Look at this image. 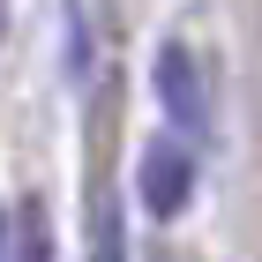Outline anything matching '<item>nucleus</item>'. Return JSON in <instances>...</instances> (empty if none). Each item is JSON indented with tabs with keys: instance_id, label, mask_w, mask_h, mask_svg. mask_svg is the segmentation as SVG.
<instances>
[{
	"instance_id": "1",
	"label": "nucleus",
	"mask_w": 262,
	"mask_h": 262,
	"mask_svg": "<svg viewBox=\"0 0 262 262\" xmlns=\"http://www.w3.org/2000/svg\"><path fill=\"white\" fill-rule=\"evenodd\" d=\"M150 98H158L165 127L187 142L210 135V120H217V98H210V68H202V53L187 38H165L158 53H150Z\"/></svg>"
},
{
	"instance_id": "2",
	"label": "nucleus",
	"mask_w": 262,
	"mask_h": 262,
	"mask_svg": "<svg viewBox=\"0 0 262 262\" xmlns=\"http://www.w3.org/2000/svg\"><path fill=\"white\" fill-rule=\"evenodd\" d=\"M195 187H202V158H195V142L172 135V127H158V135L135 150V202H142V217H150V225L187 217Z\"/></svg>"
},
{
	"instance_id": "3",
	"label": "nucleus",
	"mask_w": 262,
	"mask_h": 262,
	"mask_svg": "<svg viewBox=\"0 0 262 262\" xmlns=\"http://www.w3.org/2000/svg\"><path fill=\"white\" fill-rule=\"evenodd\" d=\"M8 262H60V240H53V210H45V195L8 202Z\"/></svg>"
},
{
	"instance_id": "4",
	"label": "nucleus",
	"mask_w": 262,
	"mask_h": 262,
	"mask_svg": "<svg viewBox=\"0 0 262 262\" xmlns=\"http://www.w3.org/2000/svg\"><path fill=\"white\" fill-rule=\"evenodd\" d=\"M98 262H127V240H120V210L98 202Z\"/></svg>"
},
{
	"instance_id": "5",
	"label": "nucleus",
	"mask_w": 262,
	"mask_h": 262,
	"mask_svg": "<svg viewBox=\"0 0 262 262\" xmlns=\"http://www.w3.org/2000/svg\"><path fill=\"white\" fill-rule=\"evenodd\" d=\"M90 68V30H82V0H68V75Z\"/></svg>"
},
{
	"instance_id": "6",
	"label": "nucleus",
	"mask_w": 262,
	"mask_h": 262,
	"mask_svg": "<svg viewBox=\"0 0 262 262\" xmlns=\"http://www.w3.org/2000/svg\"><path fill=\"white\" fill-rule=\"evenodd\" d=\"M0 262H8V202H0Z\"/></svg>"
},
{
	"instance_id": "7",
	"label": "nucleus",
	"mask_w": 262,
	"mask_h": 262,
	"mask_svg": "<svg viewBox=\"0 0 262 262\" xmlns=\"http://www.w3.org/2000/svg\"><path fill=\"white\" fill-rule=\"evenodd\" d=\"M0 30H8V0H0Z\"/></svg>"
},
{
	"instance_id": "8",
	"label": "nucleus",
	"mask_w": 262,
	"mask_h": 262,
	"mask_svg": "<svg viewBox=\"0 0 262 262\" xmlns=\"http://www.w3.org/2000/svg\"><path fill=\"white\" fill-rule=\"evenodd\" d=\"M150 262H172V255H150Z\"/></svg>"
}]
</instances>
